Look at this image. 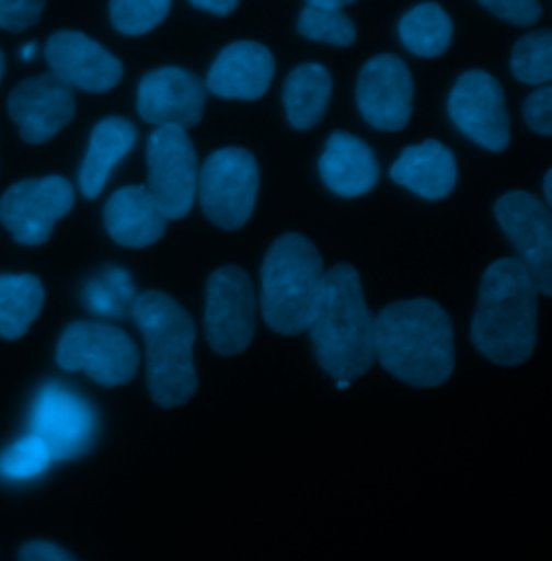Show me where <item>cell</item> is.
Listing matches in <instances>:
<instances>
[{"instance_id": "6da1fadb", "label": "cell", "mask_w": 552, "mask_h": 561, "mask_svg": "<svg viewBox=\"0 0 552 561\" xmlns=\"http://www.w3.org/2000/svg\"><path fill=\"white\" fill-rule=\"evenodd\" d=\"M373 352L398 380L418 389L438 387L456 367L451 318L429 298L393 302L373 318Z\"/></svg>"}, {"instance_id": "7a4b0ae2", "label": "cell", "mask_w": 552, "mask_h": 561, "mask_svg": "<svg viewBox=\"0 0 552 561\" xmlns=\"http://www.w3.org/2000/svg\"><path fill=\"white\" fill-rule=\"evenodd\" d=\"M538 287L516 257H503L483 273L471 337L496 365L531 358L538 342Z\"/></svg>"}, {"instance_id": "3957f363", "label": "cell", "mask_w": 552, "mask_h": 561, "mask_svg": "<svg viewBox=\"0 0 552 561\" xmlns=\"http://www.w3.org/2000/svg\"><path fill=\"white\" fill-rule=\"evenodd\" d=\"M133 316L147 351V389L162 409L193 400L199 387L195 369V322L164 291H145L133 300Z\"/></svg>"}, {"instance_id": "277c9868", "label": "cell", "mask_w": 552, "mask_h": 561, "mask_svg": "<svg viewBox=\"0 0 552 561\" xmlns=\"http://www.w3.org/2000/svg\"><path fill=\"white\" fill-rule=\"evenodd\" d=\"M318 363L335 380H352L373 365V316L365 302L354 266L337 264L326 273L324 289L309 324Z\"/></svg>"}, {"instance_id": "5b68a950", "label": "cell", "mask_w": 552, "mask_h": 561, "mask_svg": "<svg viewBox=\"0 0 552 561\" xmlns=\"http://www.w3.org/2000/svg\"><path fill=\"white\" fill-rule=\"evenodd\" d=\"M326 279L318 247L302 233H285L262 266V316L278 335L309 329Z\"/></svg>"}, {"instance_id": "8992f818", "label": "cell", "mask_w": 552, "mask_h": 561, "mask_svg": "<svg viewBox=\"0 0 552 561\" xmlns=\"http://www.w3.org/2000/svg\"><path fill=\"white\" fill-rule=\"evenodd\" d=\"M257 195L260 164L249 149H218L199 169V206L207 218L220 229H242L253 216Z\"/></svg>"}, {"instance_id": "52a82bcc", "label": "cell", "mask_w": 552, "mask_h": 561, "mask_svg": "<svg viewBox=\"0 0 552 561\" xmlns=\"http://www.w3.org/2000/svg\"><path fill=\"white\" fill-rule=\"evenodd\" d=\"M57 363L66 371H84L102 387H119L135 380L140 356L126 331L106 322H73L59 340Z\"/></svg>"}, {"instance_id": "ba28073f", "label": "cell", "mask_w": 552, "mask_h": 561, "mask_svg": "<svg viewBox=\"0 0 552 561\" xmlns=\"http://www.w3.org/2000/svg\"><path fill=\"white\" fill-rule=\"evenodd\" d=\"M197 149L182 128H156L147 140V193L166 220L188 216L197 199Z\"/></svg>"}, {"instance_id": "9c48e42d", "label": "cell", "mask_w": 552, "mask_h": 561, "mask_svg": "<svg viewBox=\"0 0 552 561\" xmlns=\"http://www.w3.org/2000/svg\"><path fill=\"white\" fill-rule=\"evenodd\" d=\"M257 298L251 277L238 266L214 271L206 287V335L209 348L235 356L253 344Z\"/></svg>"}, {"instance_id": "30bf717a", "label": "cell", "mask_w": 552, "mask_h": 561, "mask_svg": "<svg viewBox=\"0 0 552 561\" xmlns=\"http://www.w3.org/2000/svg\"><path fill=\"white\" fill-rule=\"evenodd\" d=\"M73 202V186L61 175L22 180L0 197V222L18 244L39 247L50 240Z\"/></svg>"}, {"instance_id": "8fae6325", "label": "cell", "mask_w": 552, "mask_h": 561, "mask_svg": "<svg viewBox=\"0 0 552 561\" xmlns=\"http://www.w3.org/2000/svg\"><path fill=\"white\" fill-rule=\"evenodd\" d=\"M449 117L456 128L487 151L507 149L509 113L501 82L487 71L462 73L449 93Z\"/></svg>"}, {"instance_id": "7c38bea8", "label": "cell", "mask_w": 552, "mask_h": 561, "mask_svg": "<svg viewBox=\"0 0 552 561\" xmlns=\"http://www.w3.org/2000/svg\"><path fill=\"white\" fill-rule=\"evenodd\" d=\"M494 214L538 291L551 296L552 216L549 206L531 193L511 191L496 202Z\"/></svg>"}, {"instance_id": "4fadbf2b", "label": "cell", "mask_w": 552, "mask_h": 561, "mask_svg": "<svg viewBox=\"0 0 552 561\" xmlns=\"http://www.w3.org/2000/svg\"><path fill=\"white\" fill-rule=\"evenodd\" d=\"M356 102L363 119L382 133H400L413 117V73L404 59L378 55L358 73Z\"/></svg>"}, {"instance_id": "5bb4252c", "label": "cell", "mask_w": 552, "mask_h": 561, "mask_svg": "<svg viewBox=\"0 0 552 561\" xmlns=\"http://www.w3.org/2000/svg\"><path fill=\"white\" fill-rule=\"evenodd\" d=\"M95 432L91 407L61 382L46 385L31 411L28 434L42 438L53 460H71L87 451Z\"/></svg>"}, {"instance_id": "9a60e30c", "label": "cell", "mask_w": 552, "mask_h": 561, "mask_svg": "<svg viewBox=\"0 0 552 561\" xmlns=\"http://www.w3.org/2000/svg\"><path fill=\"white\" fill-rule=\"evenodd\" d=\"M206 102V82L184 68L149 71L138 84V115L156 128H182L188 133L199 126Z\"/></svg>"}, {"instance_id": "2e32d148", "label": "cell", "mask_w": 552, "mask_h": 561, "mask_svg": "<svg viewBox=\"0 0 552 561\" xmlns=\"http://www.w3.org/2000/svg\"><path fill=\"white\" fill-rule=\"evenodd\" d=\"M9 117L20 137L31 145H44L57 137L76 115L73 89L53 71L22 80L7 100Z\"/></svg>"}, {"instance_id": "e0dca14e", "label": "cell", "mask_w": 552, "mask_h": 561, "mask_svg": "<svg viewBox=\"0 0 552 561\" xmlns=\"http://www.w3.org/2000/svg\"><path fill=\"white\" fill-rule=\"evenodd\" d=\"M50 71L71 89L106 93L124 78V64L80 31H57L46 42Z\"/></svg>"}, {"instance_id": "ac0fdd59", "label": "cell", "mask_w": 552, "mask_h": 561, "mask_svg": "<svg viewBox=\"0 0 552 561\" xmlns=\"http://www.w3.org/2000/svg\"><path fill=\"white\" fill-rule=\"evenodd\" d=\"M273 53L260 42H233L225 46L207 71L206 89L222 100L253 102L273 84Z\"/></svg>"}, {"instance_id": "d6986e66", "label": "cell", "mask_w": 552, "mask_h": 561, "mask_svg": "<svg viewBox=\"0 0 552 561\" xmlns=\"http://www.w3.org/2000/svg\"><path fill=\"white\" fill-rule=\"evenodd\" d=\"M320 175L329 191L354 199L376 188L380 164L365 140L347 133H333L320 156Z\"/></svg>"}, {"instance_id": "ffe728a7", "label": "cell", "mask_w": 552, "mask_h": 561, "mask_svg": "<svg viewBox=\"0 0 552 561\" xmlns=\"http://www.w3.org/2000/svg\"><path fill=\"white\" fill-rule=\"evenodd\" d=\"M391 180L427 202L445 199L458 184L453 151L436 139L411 145L391 167Z\"/></svg>"}, {"instance_id": "44dd1931", "label": "cell", "mask_w": 552, "mask_h": 561, "mask_svg": "<svg viewBox=\"0 0 552 561\" xmlns=\"http://www.w3.org/2000/svg\"><path fill=\"white\" fill-rule=\"evenodd\" d=\"M166 222L145 186H124L115 191L104 208L108 236L128 249H145L162 240Z\"/></svg>"}, {"instance_id": "7402d4cb", "label": "cell", "mask_w": 552, "mask_h": 561, "mask_svg": "<svg viewBox=\"0 0 552 561\" xmlns=\"http://www.w3.org/2000/svg\"><path fill=\"white\" fill-rule=\"evenodd\" d=\"M137 139V126L124 117H106L93 128L78 171V186L87 199L102 195L113 169L133 151Z\"/></svg>"}, {"instance_id": "603a6c76", "label": "cell", "mask_w": 552, "mask_h": 561, "mask_svg": "<svg viewBox=\"0 0 552 561\" xmlns=\"http://www.w3.org/2000/svg\"><path fill=\"white\" fill-rule=\"evenodd\" d=\"M333 76L322 64H304L291 71L283 84V104L294 130L315 128L331 104Z\"/></svg>"}, {"instance_id": "cb8c5ba5", "label": "cell", "mask_w": 552, "mask_h": 561, "mask_svg": "<svg viewBox=\"0 0 552 561\" xmlns=\"http://www.w3.org/2000/svg\"><path fill=\"white\" fill-rule=\"evenodd\" d=\"M46 291L35 275H0V337L15 342L44 309Z\"/></svg>"}, {"instance_id": "d4e9b609", "label": "cell", "mask_w": 552, "mask_h": 561, "mask_svg": "<svg viewBox=\"0 0 552 561\" xmlns=\"http://www.w3.org/2000/svg\"><path fill=\"white\" fill-rule=\"evenodd\" d=\"M398 33L413 55L434 59L449 50L453 22L438 2H421L400 20Z\"/></svg>"}, {"instance_id": "484cf974", "label": "cell", "mask_w": 552, "mask_h": 561, "mask_svg": "<svg viewBox=\"0 0 552 561\" xmlns=\"http://www.w3.org/2000/svg\"><path fill=\"white\" fill-rule=\"evenodd\" d=\"M296 28L302 37L311 42L329 44L337 48H349L356 42V26L352 18L345 15L344 9L307 4L300 11Z\"/></svg>"}, {"instance_id": "4316f807", "label": "cell", "mask_w": 552, "mask_h": 561, "mask_svg": "<svg viewBox=\"0 0 552 561\" xmlns=\"http://www.w3.org/2000/svg\"><path fill=\"white\" fill-rule=\"evenodd\" d=\"M511 71L525 84H549L552 80V33L540 28L522 35L511 50Z\"/></svg>"}, {"instance_id": "83f0119b", "label": "cell", "mask_w": 552, "mask_h": 561, "mask_svg": "<svg viewBox=\"0 0 552 561\" xmlns=\"http://www.w3.org/2000/svg\"><path fill=\"white\" fill-rule=\"evenodd\" d=\"M53 462L46 443L26 434L0 454V478L4 482H28L39 478Z\"/></svg>"}, {"instance_id": "f1b7e54d", "label": "cell", "mask_w": 552, "mask_h": 561, "mask_svg": "<svg viewBox=\"0 0 552 561\" xmlns=\"http://www.w3.org/2000/svg\"><path fill=\"white\" fill-rule=\"evenodd\" d=\"M173 0H111L108 13L113 26L130 37L147 35L171 13Z\"/></svg>"}, {"instance_id": "f546056e", "label": "cell", "mask_w": 552, "mask_h": 561, "mask_svg": "<svg viewBox=\"0 0 552 561\" xmlns=\"http://www.w3.org/2000/svg\"><path fill=\"white\" fill-rule=\"evenodd\" d=\"M87 305L93 313L117 316L122 313L124 300L133 298V283L128 273L111 268L102 279L91 280L84 291Z\"/></svg>"}, {"instance_id": "4dcf8cb0", "label": "cell", "mask_w": 552, "mask_h": 561, "mask_svg": "<svg viewBox=\"0 0 552 561\" xmlns=\"http://www.w3.org/2000/svg\"><path fill=\"white\" fill-rule=\"evenodd\" d=\"M44 7L46 0H0V28L24 33L39 22Z\"/></svg>"}, {"instance_id": "1f68e13d", "label": "cell", "mask_w": 552, "mask_h": 561, "mask_svg": "<svg viewBox=\"0 0 552 561\" xmlns=\"http://www.w3.org/2000/svg\"><path fill=\"white\" fill-rule=\"evenodd\" d=\"M480 2L490 13L516 26H533L542 18L540 0H480Z\"/></svg>"}, {"instance_id": "d6a6232c", "label": "cell", "mask_w": 552, "mask_h": 561, "mask_svg": "<svg viewBox=\"0 0 552 561\" xmlns=\"http://www.w3.org/2000/svg\"><path fill=\"white\" fill-rule=\"evenodd\" d=\"M525 122L527 126L542 135V137H551L552 135V87L551 84H542L540 89H536L527 102H525Z\"/></svg>"}, {"instance_id": "836d02e7", "label": "cell", "mask_w": 552, "mask_h": 561, "mask_svg": "<svg viewBox=\"0 0 552 561\" xmlns=\"http://www.w3.org/2000/svg\"><path fill=\"white\" fill-rule=\"evenodd\" d=\"M18 561H78L66 549L55 542L33 540L20 549Z\"/></svg>"}, {"instance_id": "e575fe53", "label": "cell", "mask_w": 552, "mask_h": 561, "mask_svg": "<svg viewBox=\"0 0 552 561\" xmlns=\"http://www.w3.org/2000/svg\"><path fill=\"white\" fill-rule=\"evenodd\" d=\"M193 7L207 11L211 15H218V18H225L229 13H233L240 4V0H188Z\"/></svg>"}, {"instance_id": "d590c367", "label": "cell", "mask_w": 552, "mask_h": 561, "mask_svg": "<svg viewBox=\"0 0 552 561\" xmlns=\"http://www.w3.org/2000/svg\"><path fill=\"white\" fill-rule=\"evenodd\" d=\"M307 4H318V7H331V9H344L345 4L354 0H304Z\"/></svg>"}, {"instance_id": "8d00e7d4", "label": "cell", "mask_w": 552, "mask_h": 561, "mask_svg": "<svg viewBox=\"0 0 552 561\" xmlns=\"http://www.w3.org/2000/svg\"><path fill=\"white\" fill-rule=\"evenodd\" d=\"M35 57H37V42H31V44L22 46V50H20V59H22V61L31 64Z\"/></svg>"}, {"instance_id": "74e56055", "label": "cell", "mask_w": 552, "mask_h": 561, "mask_svg": "<svg viewBox=\"0 0 552 561\" xmlns=\"http://www.w3.org/2000/svg\"><path fill=\"white\" fill-rule=\"evenodd\" d=\"M552 171L547 173V180H544V193H547V206L552 204V188H551Z\"/></svg>"}, {"instance_id": "f35d334b", "label": "cell", "mask_w": 552, "mask_h": 561, "mask_svg": "<svg viewBox=\"0 0 552 561\" xmlns=\"http://www.w3.org/2000/svg\"><path fill=\"white\" fill-rule=\"evenodd\" d=\"M2 73H4V55L0 53V80H2Z\"/></svg>"}]
</instances>
